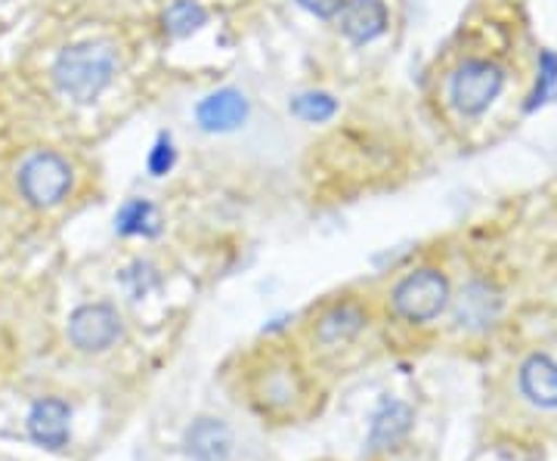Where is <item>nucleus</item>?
Wrapping results in <instances>:
<instances>
[{"instance_id": "f257e3e1", "label": "nucleus", "mask_w": 557, "mask_h": 461, "mask_svg": "<svg viewBox=\"0 0 557 461\" xmlns=\"http://www.w3.org/2000/svg\"><path fill=\"white\" fill-rule=\"evenodd\" d=\"M115 72H119V53L109 40H81L65 47L57 57L50 78L65 100L90 105L106 94Z\"/></svg>"}, {"instance_id": "f03ea898", "label": "nucleus", "mask_w": 557, "mask_h": 461, "mask_svg": "<svg viewBox=\"0 0 557 461\" xmlns=\"http://www.w3.org/2000/svg\"><path fill=\"white\" fill-rule=\"evenodd\" d=\"M72 183H75L72 164L62 159L60 152H50V149H38V152L25 155L20 174H16L20 196L25 199V204L38 208V211L57 208L69 199Z\"/></svg>"}, {"instance_id": "7ed1b4c3", "label": "nucleus", "mask_w": 557, "mask_h": 461, "mask_svg": "<svg viewBox=\"0 0 557 461\" xmlns=\"http://www.w3.org/2000/svg\"><path fill=\"white\" fill-rule=\"evenodd\" d=\"M505 90V68L490 60H465L449 78V100L458 115L478 119Z\"/></svg>"}, {"instance_id": "20e7f679", "label": "nucleus", "mask_w": 557, "mask_h": 461, "mask_svg": "<svg viewBox=\"0 0 557 461\" xmlns=\"http://www.w3.org/2000/svg\"><path fill=\"white\" fill-rule=\"evenodd\" d=\"M391 307L406 322L437 320L449 307V279L440 270H416L397 282L391 291Z\"/></svg>"}, {"instance_id": "39448f33", "label": "nucleus", "mask_w": 557, "mask_h": 461, "mask_svg": "<svg viewBox=\"0 0 557 461\" xmlns=\"http://www.w3.org/2000/svg\"><path fill=\"white\" fill-rule=\"evenodd\" d=\"M124 322L112 303H84L69 316V341L81 353H106L121 341Z\"/></svg>"}, {"instance_id": "423d86ee", "label": "nucleus", "mask_w": 557, "mask_h": 461, "mask_svg": "<svg viewBox=\"0 0 557 461\" xmlns=\"http://www.w3.org/2000/svg\"><path fill=\"white\" fill-rule=\"evenodd\" d=\"M248 112H251L248 97L236 87H223V90L208 94L196 105V121L205 134H233L248 121Z\"/></svg>"}, {"instance_id": "0eeeda50", "label": "nucleus", "mask_w": 557, "mask_h": 461, "mask_svg": "<svg viewBox=\"0 0 557 461\" xmlns=\"http://www.w3.org/2000/svg\"><path fill=\"white\" fill-rule=\"evenodd\" d=\"M25 427L28 437L44 449H62L72 437V409L60 397H44L32 406Z\"/></svg>"}, {"instance_id": "6e6552de", "label": "nucleus", "mask_w": 557, "mask_h": 461, "mask_svg": "<svg viewBox=\"0 0 557 461\" xmlns=\"http://www.w3.org/2000/svg\"><path fill=\"white\" fill-rule=\"evenodd\" d=\"M183 449L189 461H230L233 456V431L223 419H196L189 424Z\"/></svg>"}, {"instance_id": "1a4fd4ad", "label": "nucleus", "mask_w": 557, "mask_h": 461, "mask_svg": "<svg viewBox=\"0 0 557 461\" xmlns=\"http://www.w3.org/2000/svg\"><path fill=\"white\" fill-rule=\"evenodd\" d=\"M341 16V35L350 43H372L387 32V7L384 0H347Z\"/></svg>"}, {"instance_id": "9d476101", "label": "nucleus", "mask_w": 557, "mask_h": 461, "mask_svg": "<svg viewBox=\"0 0 557 461\" xmlns=\"http://www.w3.org/2000/svg\"><path fill=\"white\" fill-rule=\"evenodd\" d=\"M412 409L406 402L387 400L381 406L379 412L372 415V424H369V446L381 452V449H394L399 443L409 437L412 431Z\"/></svg>"}, {"instance_id": "9b49d317", "label": "nucleus", "mask_w": 557, "mask_h": 461, "mask_svg": "<svg viewBox=\"0 0 557 461\" xmlns=\"http://www.w3.org/2000/svg\"><path fill=\"white\" fill-rule=\"evenodd\" d=\"M366 310L354 301L335 303L332 310H325L317 322V341L325 344V347H338V344H347L357 338L359 332L366 328Z\"/></svg>"}, {"instance_id": "f8f14e48", "label": "nucleus", "mask_w": 557, "mask_h": 461, "mask_svg": "<svg viewBox=\"0 0 557 461\" xmlns=\"http://www.w3.org/2000/svg\"><path fill=\"white\" fill-rule=\"evenodd\" d=\"M498 310H502L498 291L483 282H471L456 298V322L461 328H486L496 322Z\"/></svg>"}, {"instance_id": "ddd939ff", "label": "nucleus", "mask_w": 557, "mask_h": 461, "mask_svg": "<svg viewBox=\"0 0 557 461\" xmlns=\"http://www.w3.org/2000/svg\"><path fill=\"white\" fill-rule=\"evenodd\" d=\"M520 390L539 409H557V362L552 357H530L520 365Z\"/></svg>"}, {"instance_id": "4468645a", "label": "nucleus", "mask_w": 557, "mask_h": 461, "mask_svg": "<svg viewBox=\"0 0 557 461\" xmlns=\"http://www.w3.org/2000/svg\"><path fill=\"white\" fill-rule=\"evenodd\" d=\"M115 233L119 236H143V239H156L161 233V214L152 201L131 199L124 201L115 214Z\"/></svg>"}, {"instance_id": "2eb2a0df", "label": "nucleus", "mask_w": 557, "mask_h": 461, "mask_svg": "<svg viewBox=\"0 0 557 461\" xmlns=\"http://www.w3.org/2000/svg\"><path fill=\"white\" fill-rule=\"evenodd\" d=\"M208 25V10L199 0H174L164 13H161V28L168 38H193Z\"/></svg>"}, {"instance_id": "dca6fc26", "label": "nucleus", "mask_w": 557, "mask_h": 461, "mask_svg": "<svg viewBox=\"0 0 557 461\" xmlns=\"http://www.w3.org/2000/svg\"><path fill=\"white\" fill-rule=\"evenodd\" d=\"M288 109H292L295 119L307 121V124H325V121L335 119L338 100L332 94H325V90H304L298 97H292Z\"/></svg>"}, {"instance_id": "f3484780", "label": "nucleus", "mask_w": 557, "mask_h": 461, "mask_svg": "<svg viewBox=\"0 0 557 461\" xmlns=\"http://www.w3.org/2000/svg\"><path fill=\"white\" fill-rule=\"evenodd\" d=\"M557 87V57L552 50H545L539 57V78H536V90L530 94V102H527V112L539 109L542 102H548V97L555 94Z\"/></svg>"}, {"instance_id": "a211bd4d", "label": "nucleus", "mask_w": 557, "mask_h": 461, "mask_svg": "<svg viewBox=\"0 0 557 461\" xmlns=\"http://www.w3.org/2000/svg\"><path fill=\"white\" fill-rule=\"evenodd\" d=\"M121 282H124V288L131 291V298L139 301V298H146V295H149V288H156V285H159V273H156L149 263L137 261L134 266H127V270L121 273Z\"/></svg>"}, {"instance_id": "6ab92c4d", "label": "nucleus", "mask_w": 557, "mask_h": 461, "mask_svg": "<svg viewBox=\"0 0 557 461\" xmlns=\"http://www.w3.org/2000/svg\"><path fill=\"white\" fill-rule=\"evenodd\" d=\"M174 164H177L174 137H171V134H159V140H156L152 152H149V159H146V167H149V174H152V177H164V174H171V171H174Z\"/></svg>"}, {"instance_id": "aec40b11", "label": "nucleus", "mask_w": 557, "mask_h": 461, "mask_svg": "<svg viewBox=\"0 0 557 461\" xmlns=\"http://www.w3.org/2000/svg\"><path fill=\"white\" fill-rule=\"evenodd\" d=\"M347 0H298V7H304L307 13H313L319 20H335L344 10Z\"/></svg>"}]
</instances>
